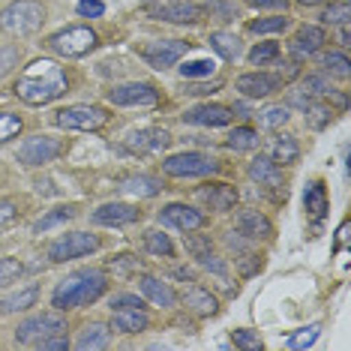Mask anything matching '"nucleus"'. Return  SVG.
<instances>
[{"label": "nucleus", "instance_id": "obj_18", "mask_svg": "<svg viewBox=\"0 0 351 351\" xmlns=\"http://www.w3.org/2000/svg\"><path fill=\"white\" fill-rule=\"evenodd\" d=\"M234 228H237V234L250 237V241H267V237L274 234L270 219L265 217V213H258V210H241L234 217Z\"/></svg>", "mask_w": 351, "mask_h": 351}, {"label": "nucleus", "instance_id": "obj_6", "mask_svg": "<svg viewBox=\"0 0 351 351\" xmlns=\"http://www.w3.org/2000/svg\"><path fill=\"white\" fill-rule=\"evenodd\" d=\"M49 49L58 58H66V60L84 58V54H90L97 49V34L90 27H66L49 39Z\"/></svg>", "mask_w": 351, "mask_h": 351}, {"label": "nucleus", "instance_id": "obj_26", "mask_svg": "<svg viewBox=\"0 0 351 351\" xmlns=\"http://www.w3.org/2000/svg\"><path fill=\"white\" fill-rule=\"evenodd\" d=\"M183 303H186L195 315H217L219 313L217 298H213L207 289H202V285H193V289L183 291Z\"/></svg>", "mask_w": 351, "mask_h": 351}, {"label": "nucleus", "instance_id": "obj_44", "mask_svg": "<svg viewBox=\"0 0 351 351\" xmlns=\"http://www.w3.org/2000/svg\"><path fill=\"white\" fill-rule=\"evenodd\" d=\"M210 73H213V63L210 60H193V63H183V66H180L183 78H204Z\"/></svg>", "mask_w": 351, "mask_h": 351}, {"label": "nucleus", "instance_id": "obj_47", "mask_svg": "<svg viewBox=\"0 0 351 351\" xmlns=\"http://www.w3.org/2000/svg\"><path fill=\"white\" fill-rule=\"evenodd\" d=\"M15 219H19V204L10 202V198H0V228L10 226Z\"/></svg>", "mask_w": 351, "mask_h": 351}, {"label": "nucleus", "instance_id": "obj_16", "mask_svg": "<svg viewBox=\"0 0 351 351\" xmlns=\"http://www.w3.org/2000/svg\"><path fill=\"white\" fill-rule=\"evenodd\" d=\"M138 219V210H135L132 204H126V202H108V204H102L93 210V217L90 222L93 226H130V222Z\"/></svg>", "mask_w": 351, "mask_h": 351}, {"label": "nucleus", "instance_id": "obj_41", "mask_svg": "<svg viewBox=\"0 0 351 351\" xmlns=\"http://www.w3.org/2000/svg\"><path fill=\"white\" fill-rule=\"evenodd\" d=\"M348 19H351V6H348V0H342V3H330V6L324 10V15H322L324 25H346Z\"/></svg>", "mask_w": 351, "mask_h": 351}, {"label": "nucleus", "instance_id": "obj_12", "mask_svg": "<svg viewBox=\"0 0 351 351\" xmlns=\"http://www.w3.org/2000/svg\"><path fill=\"white\" fill-rule=\"evenodd\" d=\"M186 49L189 45L183 39H156V43H147L141 49V60L154 69H169L186 54Z\"/></svg>", "mask_w": 351, "mask_h": 351}, {"label": "nucleus", "instance_id": "obj_28", "mask_svg": "<svg viewBox=\"0 0 351 351\" xmlns=\"http://www.w3.org/2000/svg\"><path fill=\"white\" fill-rule=\"evenodd\" d=\"M210 49L217 51L222 60H234L237 54H241V39L234 34H226V30H217V34H210Z\"/></svg>", "mask_w": 351, "mask_h": 351}, {"label": "nucleus", "instance_id": "obj_15", "mask_svg": "<svg viewBox=\"0 0 351 351\" xmlns=\"http://www.w3.org/2000/svg\"><path fill=\"white\" fill-rule=\"evenodd\" d=\"M234 111L228 106H217V102H204V106H195L183 114V123L193 126H228Z\"/></svg>", "mask_w": 351, "mask_h": 351}, {"label": "nucleus", "instance_id": "obj_50", "mask_svg": "<svg viewBox=\"0 0 351 351\" xmlns=\"http://www.w3.org/2000/svg\"><path fill=\"white\" fill-rule=\"evenodd\" d=\"M39 348H43V351H66V348H69V339L63 337V333H58V337H49V339H45Z\"/></svg>", "mask_w": 351, "mask_h": 351}, {"label": "nucleus", "instance_id": "obj_14", "mask_svg": "<svg viewBox=\"0 0 351 351\" xmlns=\"http://www.w3.org/2000/svg\"><path fill=\"white\" fill-rule=\"evenodd\" d=\"M159 222L162 226H171L178 231H198L204 226V213L195 210V207H186V204H169L159 210Z\"/></svg>", "mask_w": 351, "mask_h": 351}, {"label": "nucleus", "instance_id": "obj_35", "mask_svg": "<svg viewBox=\"0 0 351 351\" xmlns=\"http://www.w3.org/2000/svg\"><path fill=\"white\" fill-rule=\"evenodd\" d=\"M289 121V106H267L265 111H258V126L265 130H279Z\"/></svg>", "mask_w": 351, "mask_h": 351}, {"label": "nucleus", "instance_id": "obj_13", "mask_svg": "<svg viewBox=\"0 0 351 351\" xmlns=\"http://www.w3.org/2000/svg\"><path fill=\"white\" fill-rule=\"evenodd\" d=\"M285 82L279 75H270V73H243L241 78L234 82V87L243 93L246 99H265L270 93H276Z\"/></svg>", "mask_w": 351, "mask_h": 351}, {"label": "nucleus", "instance_id": "obj_1", "mask_svg": "<svg viewBox=\"0 0 351 351\" xmlns=\"http://www.w3.org/2000/svg\"><path fill=\"white\" fill-rule=\"evenodd\" d=\"M66 73L54 60H36L21 73L12 90L27 106H49L66 93Z\"/></svg>", "mask_w": 351, "mask_h": 351}, {"label": "nucleus", "instance_id": "obj_33", "mask_svg": "<svg viewBox=\"0 0 351 351\" xmlns=\"http://www.w3.org/2000/svg\"><path fill=\"white\" fill-rule=\"evenodd\" d=\"M228 147L231 150H252V147H258V132L250 130V126H237V130H231V135H228Z\"/></svg>", "mask_w": 351, "mask_h": 351}, {"label": "nucleus", "instance_id": "obj_48", "mask_svg": "<svg viewBox=\"0 0 351 351\" xmlns=\"http://www.w3.org/2000/svg\"><path fill=\"white\" fill-rule=\"evenodd\" d=\"M102 12H106V3H99V0H82L78 3V15H84V19H99Z\"/></svg>", "mask_w": 351, "mask_h": 351}, {"label": "nucleus", "instance_id": "obj_2", "mask_svg": "<svg viewBox=\"0 0 351 351\" xmlns=\"http://www.w3.org/2000/svg\"><path fill=\"white\" fill-rule=\"evenodd\" d=\"M108 289V276L97 267H84V270H75L69 274L66 279H60L51 291V303L54 309L60 313H69V309H78V306H90L97 303L102 294Z\"/></svg>", "mask_w": 351, "mask_h": 351}, {"label": "nucleus", "instance_id": "obj_43", "mask_svg": "<svg viewBox=\"0 0 351 351\" xmlns=\"http://www.w3.org/2000/svg\"><path fill=\"white\" fill-rule=\"evenodd\" d=\"M19 132H21V117L3 111V114H0V145H3V141H10V138H15Z\"/></svg>", "mask_w": 351, "mask_h": 351}, {"label": "nucleus", "instance_id": "obj_19", "mask_svg": "<svg viewBox=\"0 0 351 351\" xmlns=\"http://www.w3.org/2000/svg\"><path fill=\"white\" fill-rule=\"evenodd\" d=\"M198 198H202L210 210L226 213L237 204V189L231 186V183H204V186L198 189Z\"/></svg>", "mask_w": 351, "mask_h": 351}, {"label": "nucleus", "instance_id": "obj_8", "mask_svg": "<svg viewBox=\"0 0 351 351\" xmlns=\"http://www.w3.org/2000/svg\"><path fill=\"white\" fill-rule=\"evenodd\" d=\"M54 121H58L60 130L97 132L108 123V111L102 106H69V108H60Z\"/></svg>", "mask_w": 351, "mask_h": 351}, {"label": "nucleus", "instance_id": "obj_17", "mask_svg": "<svg viewBox=\"0 0 351 351\" xmlns=\"http://www.w3.org/2000/svg\"><path fill=\"white\" fill-rule=\"evenodd\" d=\"M171 145L169 130H138L126 135V147L132 154H156V150H165Z\"/></svg>", "mask_w": 351, "mask_h": 351}, {"label": "nucleus", "instance_id": "obj_24", "mask_svg": "<svg viewBox=\"0 0 351 351\" xmlns=\"http://www.w3.org/2000/svg\"><path fill=\"white\" fill-rule=\"evenodd\" d=\"M39 298V285H25V289L12 291L10 298L0 300V315H15V313H25V309H30Z\"/></svg>", "mask_w": 351, "mask_h": 351}, {"label": "nucleus", "instance_id": "obj_11", "mask_svg": "<svg viewBox=\"0 0 351 351\" xmlns=\"http://www.w3.org/2000/svg\"><path fill=\"white\" fill-rule=\"evenodd\" d=\"M147 15L156 21H169V25H198L204 10L189 0H162V3H150Z\"/></svg>", "mask_w": 351, "mask_h": 351}, {"label": "nucleus", "instance_id": "obj_51", "mask_svg": "<svg viewBox=\"0 0 351 351\" xmlns=\"http://www.w3.org/2000/svg\"><path fill=\"white\" fill-rule=\"evenodd\" d=\"M246 3L255 6V10H285L289 0H246Z\"/></svg>", "mask_w": 351, "mask_h": 351}, {"label": "nucleus", "instance_id": "obj_20", "mask_svg": "<svg viewBox=\"0 0 351 351\" xmlns=\"http://www.w3.org/2000/svg\"><path fill=\"white\" fill-rule=\"evenodd\" d=\"M138 289L141 294L154 303V306H162V309H169L178 303V294H174V289L169 282H162V279H156V276H141L138 279Z\"/></svg>", "mask_w": 351, "mask_h": 351}, {"label": "nucleus", "instance_id": "obj_40", "mask_svg": "<svg viewBox=\"0 0 351 351\" xmlns=\"http://www.w3.org/2000/svg\"><path fill=\"white\" fill-rule=\"evenodd\" d=\"M285 27H289V15H274V19L250 21L252 34H279V30H285Z\"/></svg>", "mask_w": 351, "mask_h": 351}, {"label": "nucleus", "instance_id": "obj_42", "mask_svg": "<svg viewBox=\"0 0 351 351\" xmlns=\"http://www.w3.org/2000/svg\"><path fill=\"white\" fill-rule=\"evenodd\" d=\"M279 58V45L276 43H258L255 49L250 51V60L255 63V66H265V63L276 60Z\"/></svg>", "mask_w": 351, "mask_h": 351}, {"label": "nucleus", "instance_id": "obj_45", "mask_svg": "<svg viewBox=\"0 0 351 351\" xmlns=\"http://www.w3.org/2000/svg\"><path fill=\"white\" fill-rule=\"evenodd\" d=\"M231 342H234L237 348H250V351H258L261 348V337L252 330H234L231 333Z\"/></svg>", "mask_w": 351, "mask_h": 351}, {"label": "nucleus", "instance_id": "obj_3", "mask_svg": "<svg viewBox=\"0 0 351 351\" xmlns=\"http://www.w3.org/2000/svg\"><path fill=\"white\" fill-rule=\"evenodd\" d=\"M45 21V10L36 0H15L0 12V30L10 36H27L36 34Z\"/></svg>", "mask_w": 351, "mask_h": 351}, {"label": "nucleus", "instance_id": "obj_29", "mask_svg": "<svg viewBox=\"0 0 351 351\" xmlns=\"http://www.w3.org/2000/svg\"><path fill=\"white\" fill-rule=\"evenodd\" d=\"M303 207L313 219H322L324 210H327V195H324V186L322 183H309L306 193H303Z\"/></svg>", "mask_w": 351, "mask_h": 351}, {"label": "nucleus", "instance_id": "obj_4", "mask_svg": "<svg viewBox=\"0 0 351 351\" xmlns=\"http://www.w3.org/2000/svg\"><path fill=\"white\" fill-rule=\"evenodd\" d=\"M66 330V318L58 313H39V315H30L19 324L15 330V342L19 346H30V348H39L49 337H58V333Z\"/></svg>", "mask_w": 351, "mask_h": 351}, {"label": "nucleus", "instance_id": "obj_31", "mask_svg": "<svg viewBox=\"0 0 351 351\" xmlns=\"http://www.w3.org/2000/svg\"><path fill=\"white\" fill-rule=\"evenodd\" d=\"M183 246H186V252L193 255L198 265H202L207 255H213V243L207 234H193V231H186V234H183Z\"/></svg>", "mask_w": 351, "mask_h": 351}, {"label": "nucleus", "instance_id": "obj_38", "mask_svg": "<svg viewBox=\"0 0 351 351\" xmlns=\"http://www.w3.org/2000/svg\"><path fill=\"white\" fill-rule=\"evenodd\" d=\"M21 274H25V265L19 258H0V289L19 282Z\"/></svg>", "mask_w": 351, "mask_h": 351}, {"label": "nucleus", "instance_id": "obj_49", "mask_svg": "<svg viewBox=\"0 0 351 351\" xmlns=\"http://www.w3.org/2000/svg\"><path fill=\"white\" fill-rule=\"evenodd\" d=\"M111 267L121 270V274H126V270H138V258H132V255H117L114 261H111Z\"/></svg>", "mask_w": 351, "mask_h": 351}, {"label": "nucleus", "instance_id": "obj_30", "mask_svg": "<svg viewBox=\"0 0 351 351\" xmlns=\"http://www.w3.org/2000/svg\"><path fill=\"white\" fill-rule=\"evenodd\" d=\"M298 156H300V147H298V141H294L291 135L276 138L274 154H270V159H274L276 165H291V162H298Z\"/></svg>", "mask_w": 351, "mask_h": 351}, {"label": "nucleus", "instance_id": "obj_52", "mask_svg": "<svg viewBox=\"0 0 351 351\" xmlns=\"http://www.w3.org/2000/svg\"><path fill=\"white\" fill-rule=\"evenodd\" d=\"M303 87H309L313 93H330V87H327V82L322 75H309L306 82H303Z\"/></svg>", "mask_w": 351, "mask_h": 351}, {"label": "nucleus", "instance_id": "obj_22", "mask_svg": "<svg viewBox=\"0 0 351 351\" xmlns=\"http://www.w3.org/2000/svg\"><path fill=\"white\" fill-rule=\"evenodd\" d=\"M250 178L258 183V186H270V189L282 186V169H279L270 156H255L252 159L250 162Z\"/></svg>", "mask_w": 351, "mask_h": 351}, {"label": "nucleus", "instance_id": "obj_9", "mask_svg": "<svg viewBox=\"0 0 351 351\" xmlns=\"http://www.w3.org/2000/svg\"><path fill=\"white\" fill-rule=\"evenodd\" d=\"M108 102L121 108H154L159 102V93L147 82H126L108 90Z\"/></svg>", "mask_w": 351, "mask_h": 351}, {"label": "nucleus", "instance_id": "obj_25", "mask_svg": "<svg viewBox=\"0 0 351 351\" xmlns=\"http://www.w3.org/2000/svg\"><path fill=\"white\" fill-rule=\"evenodd\" d=\"M111 346V327L93 322L82 330V337L75 339V348L78 351H99V348H108Z\"/></svg>", "mask_w": 351, "mask_h": 351}, {"label": "nucleus", "instance_id": "obj_37", "mask_svg": "<svg viewBox=\"0 0 351 351\" xmlns=\"http://www.w3.org/2000/svg\"><path fill=\"white\" fill-rule=\"evenodd\" d=\"M318 324H309V327H300V330H294L291 337H289V348L291 351H300V348H309V346H315V339H318Z\"/></svg>", "mask_w": 351, "mask_h": 351}, {"label": "nucleus", "instance_id": "obj_34", "mask_svg": "<svg viewBox=\"0 0 351 351\" xmlns=\"http://www.w3.org/2000/svg\"><path fill=\"white\" fill-rule=\"evenodd\" d=\"M306 123L313 126V130H324V126L333 123V108L324 106V102H315V106H306Z\"/></svg>", "mask_w": 351, "mask_h": 351}, {"label": "nucleus", "instance_id": "obj_7", "mask_svg": "<svg viewBox=\"0 0 351 351\" xmlns=\"http://www.w3.org/2000/svg\"><path fill=\"white\" fill-rule=\"evenodd\" d=\"M162 171L169 178H204V174H217L219 162L198 150H186V154H174L162 162Z\"/></svg>", "mask_w": 351, "mask_h": 351}, {"label": "nucleus", "instance_id": "obj_10", "mask_svg": "<svg viewBox=\"0 0 351 351\" xmlns=\"http://www.w3.org/2000/svg\"><path fill=\"white\" fill-rule=\"evenodd\" d=\"M63 154V141L51 138V135H34L25 145L19 147V162L27 169H39V165H49Z\"/></svg>", "mask_w": 351, "mask_h": 351}, {"label": "nucleus", "instance_id": "obj_5", "mask_svg": "<svg viewBox=\"0 0 351 351\" xmlns=\"http://www.w3.org/2000/svg\"><path fill=\"white\" fill-rule=\"evenodd\" d=\"M97 250H99V237L97 234H87V231H69V234H60L58 241H51L45 252H49V261L63 265V261L84 258V255H90Z\"/></svg>", "mask_w": 351, "mask_h": 351}, {"label": "nucleus", "instance_id": "obj_27", "mask_svg": "<svg viewBox=\"0 0 351 351\" xmlns=\"http://www.w3.org/2000/svg\"><path fill=\"white\" fill-rule=\"evenodd\" d=\"M123 193L130 195H138V198H154L162 193V183H159L156 178H150V174H135V178H126L123 180Z\"/></svg>", "mask_w": 351, "mask_h": 351}, {"label": "nucleus", "instance_id": "obj_36", "mask_svg": "<svg viewBox=\"0 0 351 351\" xmlns=\"http://www.w3.org/2000/svg\"><path fill=\"white\" fill-rule=\"evenodd\" d=\"M145 246H147V252H154V255H165V258L174 255V246L169 241V234H162V231H147Z\"/></svg>", "mask_w": 351, "mask_h": 351}, {"label": "nucleus", "instance_id": "obj_32", "mask_svg": "<svg viewBox=\"0 0 351 351\" xmlns=\"http://www.w3.org/2000/svg\"><path fill=\"white\" fill-rule=\"evenodd\" d=\"M75 217V207H58V210H51V213H45L43 219L34 226V234H45L49 228H54V226H60V222H69Z\"/></svg>", "mask_w": 351, "mask_h": 351}, {"label": "nucleus", "instance_id": "obj_55", "mask_svg": "<svg viewBox=\"0 0 351 351\" xmlns=\"http://www.w3.org/2000/svg\"><path fill=\"white\" fill-rule=\"evenodd\" d=\"M300 6H315V3H322V0H298Z\"/></svg>", "mask_w": 351, "mask_h": 351}, {"label": "nucleus", "instance_id": "obj_54", "mask_svg": "<svg viewBox=\"0 0 351 351\" xmlns=\"http://www.w3.org/2000/svg\"><path fill=\"white\" fill-rule=\"evenodd\" d=\"M348 241V222H342V228H339V246Z\"/></svg>", "mask_w": 351, "mask_h": 351}, {"label": "nucleus", "instance_id": "obj_21", "mask_svg": "<svg viewBox=\"0 0 351 351\" xmlns=\"http://www.w3.org/2000/svg\"><path fill=\"white\" fill-rule=\"evenodd\" d=\"M324 43H327V36H324L322 27L318 25H303L291 39V51L298 54V58H309V54H315Z\"/></svg>", "mask_w": 351, "mask_h": 351}, {"label": "nucleus", "instance_id": "obj_53", "mask_svg": "<svg viewBox=\"0 0 351 351\" xmlns=\"http://www.w3.org/2000/svg\"><path fill=\"white\" fill-rule=\"evenodd\" d=\"M15 60V51L10 49V51H3V54H0V75H3L6 73V69H10V63Z\"/></svg>", "mask_w": 351, "mask_h": 351}, {"label": "nucleus", "instance_id": "obj_46", "mask_svg": "<svg viewBox=\"0 0 351 351\" xmlns=\"http://www.w3.org/2000/svg\"><path fill=\"white\" fill-rule=\"evenodd\" d=\"M114 309H145V300L135 294H117V298H111V313Z\"/></svg>", "mask_w": 351, "mask_h": 351}, {"label": "nucleus", "instance_id": "obj_39", "mask_svg": "<svg viewBox=\"0 0 351 351\" xmlns=\"http://www.w3.org/2000/svg\"><path fill=\"white\" fill-rule=\"evenodd\" d=\"M351 63H348V58L342 51H330V54H324V69L327 73H330L333 78H342V82H346L348 78V73H351Z\"/></svg>", "mask_w": 351, "mask_h": 351}, {"label": "nucleus", "instance_id": "obj_23", "mask_svg": "<svg viewBox=\"0 0 351 351\" xmlns=\"http://www.w3.org/2000/svg\"><path fill=\"white\" fill-rule=\"evenodd\" d=\"M150 318L145 309H114V315H111V330L117 333H141L147 330Z\"/></svg>", "mask_w": 351, "mask_h": 351}]
</instances>
